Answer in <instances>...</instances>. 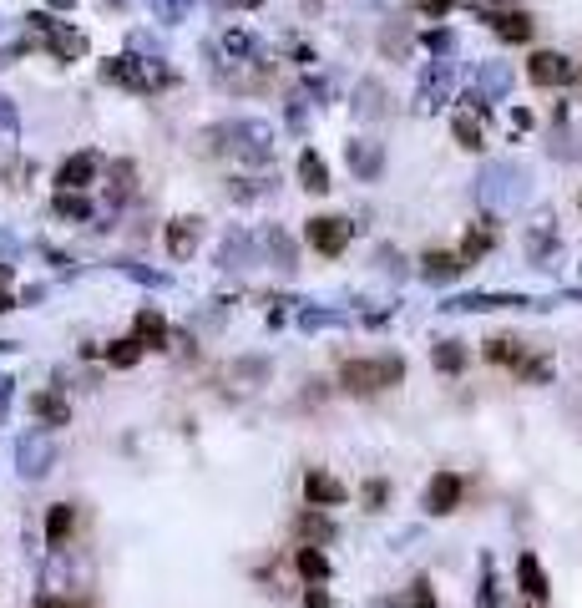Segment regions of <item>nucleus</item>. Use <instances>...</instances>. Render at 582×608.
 Listing matches in <instances>:
<instances>
[{
  "mask_svg": "<svg viewBox=\"0 0 582 608\" xmlns=\"http://www.w3.org/2000/svg\"><path fill=\"white\" fill-rule=\"evenodd\" d=\"M299 183H304L309 193H329V168H324V158H319L314 147L299 152Z\"/></svg>",
  "mask_w": 582,
  "mask_h": 608,
  "instance_id": "393cba45",
  "label": "nucleus"
},
{
  "mask_svg": "<svg viewBox=\"0 0 582 608\" xmlns=\"http://www.w3.org/2000/svg\"><path fill=\"white\" fill-rule=\"evenodd\" d=\"M572 82H577V92H582V66H572Z\"/></svg>",
  "mask_w": 582,
  "mask_h": 608,
  "instance_id": "8fccbe9b",
  "label": "nucleus"
},
{
  "mask_svg": "<svg viewBox=\"0 0 582 608\" xmlns=\"http://www.w3.org/2000/svg\"><path fill=\"white\" fill-rule=\"evenodd\" d=\"M188 6H193V0H152V11H157V21H183L188 16Z\"/></svg>",
  "mask_w": 582,
  "mask_h": 608,
  "instance_id": "e433bc0d",
  "label": "nucleus"
},
{
  "mask_svg": "<svg viewBox=\"0 0 582 608\" xmlns=\"http://www.w3.org/2000/svg\"><path fill=\"white\" fill-rule=\"evenodd\" d=\"M228 193H233V198H259V193H274V178H269V183H259V178H238Z\"/></svg>",
  "mask_w": 582,
  "mask_h": 608,
  "instance_id": "58836bf2",
  "label": "nucleus"
},
{
  "mask_svg": "<svg viewBox=\"0 0 582 608\" xmlns=\"http://www.w3.org/2000/svg\"><path fill=\"white\" fill-rule=\"evenodd\" d=\"M481 16L491 21V31L502 41H532V16L512 11V6H481Z\"/></svg>",
  "mask_w": 582,
  "mask_h": 608,
  "instance_id": "4468645a",
  "label": "nucleus"
},
{
  "mask_svg": "<svg viewBox=\"0 0 582 608\" xmlns=\"http://www.w3.org/2000/svg\"><path fill=\"white\" fill-rule=\"evenodd\" d=\"M218 264L233 269V274L254 269V264H259V239H254V234H228L223 249H218Z\"/></svg>",
  "mask_w": 582,
  "mask_h": 608,
  "instance_id": "dca6fc26",
  "label": "nucleus"
},
{
  "mask_svg": "<svg viewBox=\"0 0 582 608\" xmlns=\"http://www.w3.org/2000/svg\"><path fill=\"white\" fill-rule=\"evenodd\" d=\"M522 375L527 380H547L552 375V360H522Z\"/></svg>",
  "mask_w": 582,
  "mask_h": 608,
  "instance_id": "c03bdc74",
  "label": "nucleus"
},
{
  "mask_svg": "<svg viewBox=\"0 0 582 608\" xmlns=\"http://www.w3.org/2000/svg\"><path fill=\"white\" fill-rule=\"evenodd\" d=\"M507 92H512V66H507V61H486V66L476 71V82H471L466 102L486 107V102H502Z\"/></svg>",
  "mask_w": 582,
  "mask_h": 608,
  "instance_id": "9d476101",
  "label": "nucleus"
},
{
  "mask_svg": "<svg viewBox=\"0 0 582 608\" xmlns=\"http://www.w3.org/2000/svg\"><path fill=\"white\" fill-rule=\"evenodd\" d=\"M142 350H162V345H168V320H162L157 310H142L137 315V335H132Z\"/></svg>",
  "mask_w": 582,
  "mask_h": 608,
  "instance_id": "b1692460",
  "label": "nucleus"
},
{
  "mask_svg": "<svg viewBox=\"0 0 582 608\" xmlns=\"http://www.w3.org/2000/svg\"><path fill=\"white\" fill-rule=\"evenodd\" d=\"M304 608H335V603H329L319 588H309V593H304Z\"/></svg>",
  "mask_w": 582,
  "mask_h": 608,
  "instance_id": "49530a36",
  "label": "nucleus"
},
{
  "mask_svg": "<svg viewBox=\"0 0 582 608\" xmlns=\"http://www.w3.org/2000/svg\"><path fill=\"white\" fill-rule=\"evenodd\" d=\"M436 365H441L446 375H456V370L466 365V350H461V340H446V345L436 350Z\"/></svg>",
  "mask_w": 582,
  "mask_h": 608,
  "instance_id": "c9c22d12",
  "label": "nucleus"
},
{
  "mask_svg": "<svg viewBox=\"0 0 582 608\" xmlns=\"http://www.w3.org/2000/svg\"><path fill=\"white\" fill-rule=\"evenodd\" d=\"M527 198H532V173H527L522 163L496 158V163H486V168H481V178H476V203H481L491 218L517 213Z\"/></svg>",
  "mask_w": 582,
  "mask_h": 608,
  "instance_id": "f257e3e1",
  "label": "nucleus"
},
{
  "mask_svg": "<svg viewBox=\"0 0 582 608\" xmlns=\"http://www.w3.org/2000/svg\"><path fill=\"white\" fill-rule=\"evenodd\" d=\"M461 269H466V264H461V254H441V249H436V254H426V259H421V279H426V284H456V279H461Z\"/></svg>",
  "mask_w": 582,
  "mask_h": 608,
  "instance_id": "aec40b11",
  "label": "nucleus"
},
{
  "mask_svg": "<svg viewBox=\"0 0 582 608\" xmlns=\"http://www.w3.org/2000/svg\"><path fill=\"white\" fill-rule=\"evenodd\" d=\"M299 573L304 578H329V558L319 548H299Z\"/></svg>",
  "mask_w": 582,
  "mask_h": 608,
  "instance_id": "f704fd0d",
  "label": "nucleus"
},
{
  "mask_svg": "<svg viewBox=\"0 0 582 608\" xmlns=\"http://www.w3.org/2000/svg\"><path fill=\"white\" fill-rule=\"evenodd\" d=\"M16 132H21V117L6 97H0V142H16Z\"/></svg>",
  "mask_w": 582,
  "mask_h": 608,
  "instance_id": "4c0bfd02",
  "label": "nucleus"
},
{
  "mask_svg": "<svg viewBox=\"0 0 582 608\" xmlns=\"http://www.w3.org/2000/svg\"><path fill=\"white\" fill-rule=\"evenodd\" d=\"M517 583H522V593L537 598V603L552 593V588H547V573H542V563H537V553H522V558H517Z\"/></svg>",
  "mask_w": 582,
  "mask_h": 608,
  "instance_id": "4be33fe9",
  "label": "nucleus"
},
{
  "mask_svg": "<svg viewBox=\"0 0 582 608\" xmlns=\"http://www.w3.org/2000/svg\"><path fill=\"white\" fill-rule=\"evenodd\" d=\"M461 492H466V487H461L456 472H436V477L426 482V512H431V517L456 512V507H461Z\"/></svg>",
  "mask_w": 582,
  "mask_h": 608,
  "instance_id": "f8f14e48",
  "label": "nucleus"
},
{
  "mask_svg": "<svg viewBox=\"0 0 582 608\" xmlns=\"http://www.w3.org/2000/svg\"><path fill=\"white\" fill-rule=\"evenodd\" d=\"M345 163H350V173L360 183H380V173H385V147L370 142V137H350L345 142Z\"/></svg>",
  "mask_w": 582,
  "mask_h": 608,
  "instance_id": "9b49d317",
  "label": "nucleus"
},
{
  "mask_svg": "<svg viewBox=\"0 0 582 608\" xmlns=\"http://www.w3.org/2000/svg\"><path fill=\"white\" fill-rule=\"evenodd\" d=\"M340 380H345V391H355V396H375L385 386H400V380H405V360L400 355H385V360H345Z\"/></svg>",
  "mask_w": 582,
  "mask_h": 608,
  "instance_id": "20e7f679",
  "label": "nucleus"
},
{
  "mask_svg": "<svg viewBox=\"0 0 582 608\" xmlns=\"http://www.w3.org/2000/svg\"><path fill=\"white\" fill-rule=\"evenodd\" d=\"M415 6H421V11H426V16L436 21V16H446L451 6H461V0H415Z\"/></svg>",
  "mask_w": 582,
  "mask_h": 608,
  "instance_id": "37998d69",
  "label": "nucleus"
},
{
  "mask_svg": "<svg viewBox=\"0 0 582 608\" xmlns=\"http://www.w3.org/2000/svg\"><path fill=\"white\" fill-rule=\"evenodd\" d=\"M350 112H355V117H365V122L385 117V87H380V82H360V87H355V97H350Z\"/></svg>",
  "mask_w": 582,
  "mask_h": 608,
  "instance_id": "412c9836",
  "label": "nucleus"
},
{
  "mask_svg": "<svg viewBox=\"0 0 582 608\" xmlns=\"http://www.w3.org/2000/svg\"><path fill=\"white\" fill-rule=\"evenodd\" d=\"M102 76L107 82H117V87H127V92H162L173 82V71L162 66V61H142V56H112L107 66H102Z\"/></svg>",
  "mask_w": 582,
  "mask_h": 608,
  "instance_id": "7ed1b4c3",
  "label": "nucleus"
},
{
  "mask_svg": "<svg viewBox=\"0 0 582 608\" xmlns=\"http://www.w3.org/2000/svg\"><path fill=\"white\" fill-rule=\"evenodd\" d=\"M304 497H309V507H340L350 492H345V482H335L329 472H309L304 477Z\"/></svg>",
  "mask_w": 582,
  "mask_h": 608,
  "instance_id": "a211bd4d",
  "label": "nucleus"
},
{
  "mask_svg": "<svg viewBox=\"0 0 582 608\" xmlns=\"http://www.w3.org/2000/svg\"><path fill=\"white\" fill-rule=\"evenodd\" d=\"M385 497H390V487H385V482H370V487H365V507H370V512H380V507H385Z\"/></svg>",
  "mask_w": 582,
  "mask_h": 608,
  "instance_id": "79ce46f5",
  "label": "nucleus"
},
{
  "mask_svg": "<svg viewBox=\"0 0 582 608\" xmlns=\"http://www.w3.org/2000/svg\"><path fill=\"white\" fill-rule=\"evenodd\" d=\"M491 244H496V228H491V223H476V228H466V244H461V264H476L481 254H491Z\"/></svg>",
  "mask_w": 582,
  "mask_h": 608,
  "instance_id": "cd10ccee",
  "label": "nucleus"
},
{
  "mask_svg": "<svg viewBox=\"0 0 582 608\" xmlns=\"http://www.w3.org/2000/svg\"><path fill=\"white\" fill-rule=\"evenodd\" d=\"M441 310H451V315H481V310H542V299H532V294H461V299H446Z\"/></svg>",
  "mask_w": 582,
  "mask_h": 608,
  "instance_id": "0eeeda50",
  "label": "nucleus"
},
{
  "mask_svg": "<svg viewBox=\"0 0 582 608\" xmlns=\"http://www.w3.org/2000/svg\"><path fill=\"white\" fill-rule=\"evenodd\" d=\"M557 244H562V239H557V218H537V223L527 228V259H532V264H547V259L557 254Z\"/></svg>",
  "mask_w": 582,
  "mask_h": 608,
  "instance_id": "f3484780",
  "label": "nucleus"
},
{
  "mask_svg": "<svg viewBox=\"0 0 582 608\" xmlns=\"http://www.w3.org/2000/svg\"><path fill=\"white\" fill-rule=\"evenodd\" d=\"M451 132H456V142H461L466 152L486 147V117H481V107H476V112H471V107H461V112L451 117Z\"/></svg>",
  "mask_w": 582,
  "mask_h": 608,
  "instance_id": "6ab92c4d",
  "label": "nucleus"
},
{
  "mask_svg": "<svg viewBox=\"0 0 582 608\" xmlns=\"http://www.w3.org/2000/svg\"><path fill=\"white\" fill-rule=\"evenodd\" d=\"M496 598H502V583H496L491 558H481V603H476V608H496Z\"/></svg>",
  "mask_w": 582,
  "mask_h": 608,
  "instance_id": "473e14b6",
  "label": "nucleus"
},
{
  "mask_svg": "<svg viewBox=\"0 0 582 608\" xmlns=\"http://www.w3.org/2000/svg\"><path fill=\"white\" fill-rule=\"evenodd\" d=\"M6 274H11V269H6V264H0V279H6Z\"/></svg>",
  "mask_w": 582,
  "mask_h": 608,
  "instance_id": "603ef678",
  "label": "nucleus"
},
{
  "mask_svg": "<svg viewBox=\"0 0 582 608\" xmlns=\"http://www.w3.org/2000/svg\"><path fill=\"white\" fill-rule=\"evenodd\" d=\"M31 26L46 36L51 56H61V61H81V56H87V36H81L76 26H61V21H51V16H31Z\"/></svg>",
  "mask_w": 582,
  "mask_h": 608,
  "instance_id": "1a4fd4ad",
  "label": "nucleus"
},
{
  "mask_svg": "<svg viewBox=\"0 0 582 608\" xmlns=\"http://www.w3.org/2000/svg\"><path fill=\"white\" fill-rule=\"evenodd\" d=\"M208 137H213V142H228V152H233L238 163H254V168L274 163V127L259 122V117L228 122V127H218V132H208Z\"/></svg>",
  "mask_w": 582,
  "mask_h": 608,
  "instance_id": "f03ea898",
  "label": "nucleus"
},
{
  "mask_svg": "<svg viewBox=\"0 0 582 608\" xmlns=\"http://www.w3.org/2000/svg\"><path fill=\"white\" fill-rule=\"evenodd\" d=\"M107 178H112V183H107V198H112V203H127V198L137 193V168H132L127 158H122V163H112V168H107Z\"/></svg>",
  "mask_w": 582,
  "mask_h": 608,
  "instance_id": "a878e982",
  "label": "nucleus"
},
{
  "mask_svg": "<svg viewBox=\"0 0 582 608\" xmlns=\"http://www.w3.org/2000/svg\"><path fill=\"white\" fill-rule=\"evenodd\" d=\"M16 467H21L26 482L46 477V472L56 467V436H51V431H26V436L16 441Z\"/></svg>",
  "mask_w": 582,
  "mask_h": 608,
  "instance_id": "39448f33",
  "label": "nucleus"
},
{
  "mask_svg": "<svg viewBox=\"0 0 582 608\" xmlns=\"http://www.w3.org/2000/svg\"><path fill=\"white\" fill-rule=\"evenodd\" d=\"M456 92V66L451 61H431L421 71V87H415V112H441Z\"/></svg>",
  "mask_w": 582,
  "mask_h": 608,
  "instance_id": "423d86ee",
  "label": "nucleus"
},
{
  "mask_svg": "<svg viewBox=\"0 0 582 608\" xmlns=\"http://www.w3.org/2000/svg\"><path fill=\"white\" fill-rule=\"evenodd\" d=\"M31 406H36V416H41V421H51V426H66V416H71V406H66L61 396H51V391H41Z\"/></svg>",
  "mask_w": 582,
  "mask_h": 608,
  "instance_id": "7c9ffc66",
  "label": "nucleus"
},
{
  "mask_svg": "<svg viewBox=\"0 0 582 608\" xmlns=\"http://www.w3.org/2000/svg\"><path fill=\"white\" fill-rule=\"evenodd\" d=\"M107 360H112L117 370H132V365L142 360V345H137V340H117V345L107 350Z\"/></svg>",
  "mask_w": 582,
  "mask_h": 608,
  "instance_id": "72a5a7b5",
  "label": "nucleus"
},
{
  "mask_svg": "<svg viewBox=\"0 0 582 608\" xmlns=\"http://www.w3.org/2000/svg\"><path fill=\"white\" fill-rule=\"evenodd\" d=\"M259 254H274V269H294V244L284 228H269V234H259Z\"/></svg>",
  "mask_w": 582,
  "mask_h": 608,
  "instance_id": "bb28decb",
  "label": "nucleus"
},
{
  "mask_svg": "<svg viewBox=\"0 0 582 608\" xmlns=\"http://www.w3.org/2000/svg\"><path fill=\"white\" fill-rule=\"evenodd\" d=\"M421 41H426V51H436V56H451V51H456V36H451V31H426Z\"/></svg>",
  "mask_w": 582,
  "mask_h": 608,
  "instance_id": "a19ab883",
  "label": "nucleus"
},
{
  "mask_svg": "<svg viewBox=\"0 0 582 608\" xmlns=\"http://www.w3.org/2000/svg\"><path fill=\"white\" fill-rule=\"evenodd\" d=\"M31 608H66L61 598H41V603H31Z\"/></svg>",
  "mask_w": 582,
  "mask_h": 608,
  "instance_id": "de8ad7c7",
  "label": "nucleus"
},
{
  "mask_svg": "<svg viewBox=\"0 0 582 608\" xmlns=\"http://www.w3.org/2000/svg\"><path fill=\"white\" fill-rule=\"evenodd\" d=\"M51 213H56V218H76V223H87V218H92V203L81 198V193H66V188H61V193L51 198Z\"/></svg>",
  "mask_w": 582,
  "mask_h": 608,
  "instance_id": "c85d7f7f",
  "label": "nucleus"
},
{
  "mask_svg": "<svg viewBox=\"0 0 582 608\" xmlns=\"http://www.w3.org/2000/svg\"><path fill=\"white\" fill-rule=\"evenodd\" d=\"M0 310H11V294H0Z\"/></svg>",
  "mask_w": 582,
  "mask_h": 608,
  "instance_id": "3c124183",
  "label": "nucleus"
},
{
  "mask_svg": "<svg viewBox=\"0 0 582 608\" xmlns=\"http://www.w3.org/2000/svg\"><path fill=\"white\" fill-rule=\"evenodd\" d=\"M527 76L537 87H562V82H572V61L562 51H537L532 66H527Z\"/></svg>",
  "mask_w": 582,
  "mask_h": 608,
  "instance_id": "2eb2a0df",
  "label": "nucleus"
},
{
  "mask_svg": "<svg viewBox=\"0 0 582 608\" xmlns=\"http://www.w3.org/2000/svg\"><path fill=\"white\" fill-rule=\"evenodd\" d=\"M97 173H102V158H97V152H76V158L61 163L56 183H61L66 193H81V188H92V183H97Z\"/></svg>",
  "mask_w": 582,
  "mask_h": 608,
  "instance_id": "ddd939ff",
  "label": "nucleus"
},
{
  "mask_svg": "<svg viewBox=\"0 0 582 608\" xmlns=\"http://www.w3.org/2000/svg\"><path fill=\"white\" fill-rule=\"evenodd\" d=\"M218 6H243L248 11V6H259V0H218Z\"/></svg>",
  "mask_w": 582,
  "mask_h": 608,
  "instance_id": "09e8293b",
  "label": "nucleus"
},
{
  "mask_svg": "<svg viewBox=\"0 0 582 608\" xmlns=\"http://www.w3.org/2000/svg\"><path fill=\"white\" fill-rule=\"evenodd\" d=\"M198 249V218H173L168 223V254L173 259H188Z\"/></svg>",
  "mask_w": 582,
  "mask_h": 608,
  "instance_id": "5701e85b",
  "label": "nucleus"
},
{
  "mask_svg": "<svg viewBox=\"0 0 582 608\" xmlns=\"http://www.w3.org/2000/svg\"><path fill=\"white\" fill-rule=\"evenodd\" d=\"M350 239H355V223L350 218H340V213H319V218H309V244L319 249V254H345L350 249Z\"/></svg>",
  "mask_w": 582,
  "mask_h": 608,
  "instance_id": "6e6552de",
  "label": "nucleus"
},
{
  "mask_svg": "<svg viewBox=\"0 0 582 608\" xmlns=\"http://www.w3.org/2000/svg\"><path fill=\"white\" fill-rule=\"evenodd\" d=\"M486 360H496V365H522V345L507 340V335H496V340H486Z\"/></svg>",
  "mask_w": 582,
  "mask_h": 608,
  "instance_id": "2f4dec72",
  "label": "nucleus"
},
{
  "mask_svg": "<svg viewBox=\"0 0 582 608\" xmlns=\"http://www.w3.org/2000/svg\"><path fill=\"white\" fill-rule=\"evenodd\" d=\"M71 522H76V512H71L66 502H56L51 517H46V543H51V548H61V543L71 538Z\"/></svg>",
  "mask_w": 582,
  "mask_h": 608,
  "instance_id": "c756f323",
  "label": "nucleus"
},
{
  "mask_svg": "<svg viewBox=\"0 0 582 608\" xmlns=\"http://www.w3.org/2000/svg\"><path fill=\"white\" fill-rule=\"evenodd\" d=\"M122 274H127V279H137V284H152V289H162V284H168V274L142 269V264H122Z\"/></svg>",
  "mask_w": 582,
  "mask_h": 608,
  "instance_id": "ea45409f",
  "label": "nucleus"
},
{
  "mask_svg": "<svg viewBox=\"0 0 582 608\" xmlns=\"http://www.w3.org/2000/svg\"><path fill=\"white\" fill-rule=\"evenodd\" d=\"M304 532H314V538H329V522H324V517H304Z\"/></svg>",
  "mask_w": 582,
  "mask_h": 608,
  "instance_id": "a18cd8bd",
  "label": "nucleus"
}]
</instances>
